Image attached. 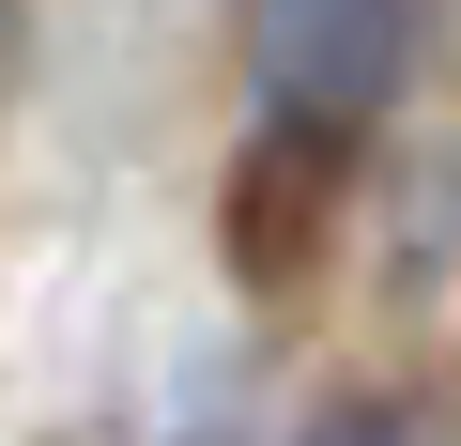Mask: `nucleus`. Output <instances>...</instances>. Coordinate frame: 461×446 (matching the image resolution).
Returning <instances> with one entry per match:
<instances>
[{
  "mask_svg": "<svg viewBox=\"0 0 461 446\" xmlns=\"http://www.w3.org/2000/svg\"><path fill=\"white\" fill-rule=\"evenodd\" d=\"M308 446H415V431H400V415H384V400H339V415H323V431H308Z\"/></svg>",
  "mask_w": 461,
  "mask_h": 446,
  "instance_id": "obj_2",
  "label": "nucleus"
},
{
  "mask_svg": "<svg viewBox=\"0 0 461 446\" xmlns=\"http://www.w3.org/2000/svg\"><path fill=\"white\" fill-rule=\"evenodd\" d=\"M16 47H32V0H0V77H16Z\"/></svg>",
  "mask_w": 461,
  "mask_h": 446,
  "instance_id": "obj_3",
  "label": "nucleus"
},
{
  "mask_svg": "<svg viewBox=\"0 0 461 446\" xmlns=\"http://www.w3.org/2000/svg\"><path fill=\"white\" fill-rule=\"evenodd\" d=\"M247 47H262V108L293 139H354L415 93V47H430V0H247Z\"/></svg>",
  "mask_w": 461,
  "mask_h": 446,
  "instance_id": "obj_1",
  "label": "nucleus"
}]
</instances>
